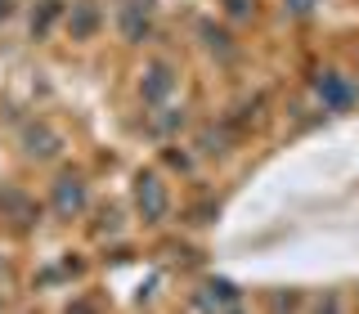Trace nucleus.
<instances>
[{"label": "nucleus", "instance_id": "nucleus-1", "mask_svg": "<svg viewBox=\"0 0 359 314\" xmlns=\"http://www.w3.org/2000/svg\"><path fill=\"white\" fill-rule=\"evenodd\" d=\"M314 99H319V108H323V112H346V108H355L359 90H355V81H351L346 72L328 67V72L314 76Z\"/></svg>", "mask_w": 359, "mask_h": 314}, {"label": "nucleus", "instance_id": "nucleus-2", "mask_svg": "<svg viewBox=\"0 0 359 314\" xmlns=\"http://www.w3.org/2000/svg\"><path fill=\"white\" fill-rule=\"evenodd\" d=\"M135 207H140L144 220H162L171 211V193H166L162 175L157 171H140L135 175Z\"/></svg>", "mask_w": 359, "mask_h": 314}, {"label": "nucleus", "instance_id": "nucleus-3", "mask_svg": "<svg viewBox=\"0 0 359 314\" xmlns=\"http://www.w3.org/2000/svg\"><path fill=\"white\" fill-rule=\"evenodd\" d=\"M175 90V67L166 63V59H153V63H144V72H140V95H144V104L157 108V104H166V95Z\"/></svg>", "mask_w": 359, "mask_h": 314}, {"label": "nucleus", "instance_id": "nucleus-4", "mask_svg": "<svg viewBox=\"0 0 359 314\" xmlns=\"http://www.w3.org/2000/svg\"><path fill=\"white\" fill-rule=\"evenodd\" d=\"M18 149H22V157H32V162H50V157H59L63 139H59V130H50L45 121H32V126H22V135H18Z\"/></svg>", "mask_w": 359, "mask_h": 314}, {"label": "nucleus", "instance_id": "nucleus-5", "mask_svg": "<svg viewBox=\"0 0 359 314\" xmlns=\"http://www.w3.org/2000/svg\"><path fill=\"white\" fill-rule=\"evenodd\" d=\"M81 211H86V184H81V175H59V179H54V216L72 220V216H81Z\"/></svg>", "mask_w": 359, "mask_h": 314}, {"label": "nucleus", "instance_id": "nucleus-6", "mask_svg": "<svg viewBox=\"0 0 359 314\" xmlns=\"http://www.w3.org/2000/svg\"><path fill=\"white\" fill-rule=\"evenodd\" d=\"M149 0H121L117 9V22H121V36L126 41H144L149 36Z\"/></svg>", "mask_w": 359, "mask_h": 314}, {"label": "nucleus", "instance_id": "nucleus-7", "mask_svg": "<svg viewBox=\"0 0 359 314\" xmlns=\"http://www.w3.org/2000/svg\"><path fill=\"white\" fill-rule=\"evenodd\" d=\"M99 5L95 0H76L72 9H67V32H72V41H90L99 32Z\"/></svg>", "mask_w": 359, "mask_h": 314}, {"label": "nucleus", "instance_id": "nucleus-8", "mask_svg": "<svg viewBox=\"0 0 359 314\" xmlns=\"http://www.w3.org/2000/svg\"><path fill=\"white\" fill-rule=\"evenodd\" d=\"M59 14H63V0H45V9L32 18V36H45V32L54 27V18H59Z\"/></svg>", "mask_w": 359, "mask_h": 314}, {"label": "nucleus", "instance_id": "nucleus-9", "mask_svg": "<svg viewBox=\"0 0 359 314\" xmlns=\"http://www.w3.org/2000/svg\"><path fill=\"white\" fill-rule=\"evenodd\" d=\"M224 144H229V135H224V130H216V126L198 135V149L207 153V157H211V153H224Z\"/></svg>", "mask_w": 359, "mask_h": 314}, {"label": "nucleus", "instance_id": "nucleus-10", "mask_svg": "<svg viewBox=\"0 0 359 314\" xmlns=\"http://www.w3.org/2000/svg\"><path fill=\"white\" fill-rule=\"evenodd\" d=\"M314 5H319V0H283V14L287 18H310Z\"/></svg>", "mask_w": 359, "mask_h": 314}, {"label": "nucleus", "instance_id": "nucleus-11", "mask_svg": "<svg viewBox=\"0 0 359 314\" xmlns=\"http://www.w3.org/2000/svg\"><path fill=\"white\" fill-rule=\"evenodd\" d=\"M229 5V18H247L252 14V0H224Z\"/></svg>", "mask_w": 359, "mask_h": 314}, {"label": "nucleus", "instance_id": "nucleus-12", "mask_svg": "<svg viewBox=\"0 0 359 314\" xmlns=\"http://www.w3.org/2000/svg\"><path fill=\"white\" fill-rule=\"evenodd\" d=\"M314 314H341V306H337V296H323V306L314 310Z\"/></svg>", "mask_w": 359, "mask_h": 314}, {"label": "nucleus", "instance_id": "nucleus-13", "mask_svg": "<svg viewBox=\"0 0 359 314\" xmlns=\"http://www.w3.org/2000/svg\"><path fill=\"white\" fill-rule=\"evenodd\" d=\"M9 14H14V0H0V22H5Z\"/></svg>", "mask_w": 359, "mask_h": 314}]
</instances>
